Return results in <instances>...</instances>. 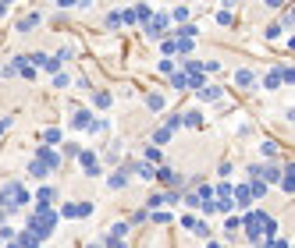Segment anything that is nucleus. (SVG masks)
<instances>
[{"mask_svg":"<svg viewBox=\"0 0 295 248\" xmlns=\"http://www.w3.org/2000/svg\"><path fill=\"white\" fill-rule=\"evenodd\" d=\"M93 121H96V117H93V110H85V107L71 113V128H75V131H89V128H93Z\"/></svg>","mask_w":295,"mask_h":248,"instance_id":"0eeeda50","label":"nucleus"},{"mask_svg":"<svg viewBox=\"0 0 295 248\" xmlns=\"http://www.w3.org/2000/svg\"><path fill=\"white\" fill-rule=\"evenodd\" d=\"M43 145H50V149L61 145V128H47V131H43Z\"/></svg>","mask_w":295,"mask_h":248,"instance_id":"bb28decb","label":"nucleus"},{"mask_svg":"<svg viewBox=\"0 0 295 248\" xmlns=\"http://www.w3.org/2000/svg\"><path fill=\"white\" fill-rule=\"evenodd\" d=\"M61 224V216H57V206H47V202H32V216H28L25 230H32L39 241H47L54 234V227Z\"/></svg>","mask_w":295,"mask_h":248,"instance_id":"f257e3e1","label":"nucleus"},{"mask_svg":"<svg viewBox=\"0 0 295 248\" xmlns=\"http://www.w3.org/2000/svg\"><path fill=\"white\" fill-rule=\"evenodd\" d=\"M171 28V18H167V11H153V18H150V25L142 28L146 32V39H160Z\"/></svg>","mask_w":295,"mask_h":248,"instance_id":"7ed1b4c3","label":"nucleus"},{"mask_svg":"<svg viewBox=\"0 0 295 248\" xmlns=\"http://www.w3.org/2000/svg\"><path fill=\"white\" fill-rule=\"evenodd\" d=\"M132 14H135V22L146 28V25H150V18H153V7H150V4H135V7H132Z\"/></svg>","mask_w":295,"mask_h":248,"instance_id":"4468645a","label":"nucleus"},{"mask_svg":"<svg viewBox=\"0 0 295 248\" xmlns=\"http://www.w3.org/2000/svg\"><path fill=\"white\" fill-rule=\"evenodd\" d=\"M217 68H220L217 61H203V75H214V71H217Z\"/></svg>","mask_w":295,"mask_h":248,"instance_id":"5fc2aeb1","label":"nucleus"},{"mask_svg":"<svg viewBox=\"0 0 295 248\" xmlns=\"http://www.w3.org/2000/svg\"><path fill=\"white\" fill-rule=\"evenodd\" d=\"M107 28H121V18H117V11L107 14Z\"/></svg>","mask_w":295,"mask_h":248,"instance_id":"864d4df0","label":"nucleus"},{"mask_svg":"<svg viewBox=\"0 0 295 248\" xmlns=\"http://www.w3.org/2000/svg\"><path fill=\"white\" fill-rule=\"evenodd\" d=\"M125 234H128V224H114V227H110V238L125 241Z\"/></svg>","mask_w":295,"mask_h":248,"instance_id":"ea45409f","label":"nucleus"},{"mask_svg":"<svg viewBox=\"0 0 295 248\" xmlns=\"http://www.w3.org/2000/svg\"><path fill=\"white\" fill-rule=\"evenodd\" d=\"M174 39V53H182V57H188L196 50V39H178V36H171Z\"/></svg>","mask_w":295,"mask_h":248,"instance_id":"a211bd4d","label":"nucleus"},{"mask_svg":"<svg viewBox=\"0 0 295 248\" xmlns=\"http://www.w3.org/2000/svg\"><path fill=\"white\" fill-rule=\"evenodd\" d=\"M239 227H242V216H228V220H224V230H228V234H235Z\"/></svg>","mask_w":295,"mask_h":248,"instance_id":"58836bf2","label":"nucleus"},{"mask_svg":"<svg viewBox=\"0 0 295 248\" xmlns=\"http://www.w3.org/2000/svg\"><path fill=\"white\" fill-rule=\"evenodd\" d=\"M174 71H178V68H174V61H160V75H167V78H171Z\"/></svg>","mask_w":295,"mask_h":248,"instance_id":"49530a36","label":"nucleus"},{"mask_svg":"<svg viewBox=\"0 0 295 248\" xmlns=\"http://www.w3.org/2000/svg\"><path fill=\"white\" fill-rule=\"evenodd\" d=\"M182 202H185L188 209H199V195L196 192H182Z\"/></svg>","mask_w":295,"mask_h":248,"instance_id":"e433bc0d","label":"nucleus"},{"mask_svg":"<svg viewBox=\"0 0 295 248\" xmlns=\"http://www.w3.org/2000/svg\"><path fill=\"white\" fill-rule=\"evenodd\" d=\"M153 170L157 167H150V163H142V159H132V174H139L142 181H153Z\"/></svg>","mask_w":295,"mask_h":248,"instance_id":"2eb2a0df","label":"nucleus"},{"mask_svg":"<svg viewBox=\"0 0 295 248\" xmlns=\"http://www.w3.org/2000/svg\"><path fill=\"white\" fill-rule=\"evenodd\" d=\"M199 209H203V216H214L217 213V202L210 199V202H199Z\"/></svg>","mask_w":295,"mask_h":248,"instance_id":"de8ad7c7","label":"nucleus"},{"mask_svg":"<svg viewBox=\"0 0 295 248\" xmlns=\"http://www.w3.org/2000/svg\"><path fill=\"white\" fill-rule=\"evenodd\" d=\"M245 188H249V195H253V202H256V199H263V195H267V192H270V188H267V184H263V181H249Z\"/></svg>","mask_w":295,"mask_h":248,"instance_id":"cd10ccee","label":"nucleus"},{"mask_svg":"<svg viewBox=\"0 0 295 248\" xmlns=\"http://www.w3.org/2000/svg\"><path fill=\"white\" fill-rule=\"evenodd\" d=\"M235 85H242V89H253V85H256V71L239 68V71H235Z\"/></svg>","mask_w":295,"mask_h":248,"instance_id":"f8f14e48","label":"nucleus"},{"mask_svg":"<svg viewBox=\"0 0 295 248\" xmlns=\"http://www.w3.org/2000/svg\"><path fill=\"white\" fill-rule=\"evenodd\" d=\"M274 71H277V82L292 89V82H295V68H292V64H281V68H274Z\"/></svg>","mask_w":295,"mask_h":248,"instance_id":"f3484780","label":"nucleus"},{"mask_svg":"<svg viewBox=\"0 0 295 248\" xmlns=\"http://www.w3.org/2000/svg\"><path fill=\"white\" fill-rule=\"evenodd\" d=\"M178 220H182V227H185V230H196V224H199V216H196V213H182V216H178Z\"/></svg>","mask_w":295,"mask_h":248,"instance_id":"473e14b6","label":"nucleus"},{"mask_svg":"<svg viewBox=\"0 0 295 248\" xmlns=\"http://www.w3.org/2000/svg\"><path fill=\"white\" fill-rule=\"evenodd\" d=\"M85 248H103V245H100V241H93V245H85Z\"/></svg>","mask_w":295,"mask_h":248,"instance_id":"052dcab7","label":"nucleus"},{"mask_svg":"<svg viewBox=\"0 0 295 248\" xmlns=\"http://www.w3.org/2000/svg\"><path fill=\"white\" fill-rule=\"evenodd\" d=\"M196 234H199V238H210V224L199 220V224H196Z\"/></svg>","mask_w":295,"mask_h":248,"instance_id":"8fccbe9b","label":"nucleus"},{"mask_svg":"<svg viewBox=\"0 0 295 248\" xmlns=\"http://www.w3.org/2000/svg\"><path fill=\"white\" fill-rule=\"evenodd\" d=\"M231 22H235L231 7H220V11H217V25H231Z\"/></svg>","mask_w":295,"mask_h":248,"instance_id":"f704fd0d","label":"nucleus"},{"mask_svg":"<svg viewBox=\"0 0 295 248\" xmlns=\"http://www.w3.org/2000/svg\"><path fill=\"white\" fill-rule=\"evenodd\" d=\"M231 202H235V206H242V209H249V206H253V195H249V188H245V184H235Z\"/></svg>","mask_w":295,"mask_h":248,"instance_id":"9d476101","label":"nucleus"},{"mask_svg":"<svg viewBox=\"0 0 295 248\" xmlns=\"http://www.w3.org/2000/svg\"><path fill=\"white\" fill-rule=\"evenodd\" d=\"M54 85H57V89H64V85H71V75H64V71H57V75H54Z\"/></svg>","mask_w":295,"mask_h":248,"instance_id":"a19ab883","label":"nucleus"},{"mask_svg":"<svg viewBox=\"0 0 295 248\" xmlns=\"http://www.w3.org/2000/svg\"><path fill=\"white\" fill-rule=\"evenodd\" d=\"M160 199H164V206H182V192H178V188H171V192H164V195H160Z\"/></svg>","mask_w":295,"mask_h":248,"instance_id":"c85d7f7f","label":"nucleus"},{"mask_svg":"<svg viewBox=\"0 0 295 248\" xmlns=\"http://www.w3.org/2000/svg\"><path fill=\"white\" fill-rule=\"evenodd\" d=\"M57 199H61V188H54V184H43V188H36V202H47V206H54Z\"/></svg>","mask_w":295,"mask_h":248,"instance_id":"6e6552de","label":"nucleus"},{"mask_svg":"<svg viewBox=\"0 0 295 248\" xmlns=\"http://www.w3.org/2000/svg\"><path fill=\"white\" fill-rule=\"evenodd\" d=\"M57 216H61V220H79V202H64V206L57 209Z\"/></svg>","mask_w":295,"mask_h":248,"instance_id":"4be33fe9","label":"nucleus"},{"mask_svg":"<svg viewBox=\"0 0 295 248\" xmlns=\"http://www.w3.org/2000/svg\"><path fill=\"white\" fill-rule=\"evenodd\" d=\"M263 85H267V89H277V85H281V82H277V71H270V75L263 78Z\"/></svg>","mask_w":295,"mask_h":248,"instance_id":"603ef678","label":"nucleus"},{"mask_svg":"<svg viewBox=\"0 0 295 248\" xmlns=\"http://www.w3.org/2000/svg\"><path fill=\"white\" fill-rule=\"evenodd\" d=\"M25 206H28V188H25V184L7 181L4 188H0V209H4L7 216L18 213V209H25Z\"/></svg>","mask_w":295,"mask_h":248,"instance_id":"f03ea898","label":"nucleus"},{"mask_svg":"<svg viewBox=\"0 0 295 248\" xmlns=\"http://www.w3.org/2000/svg\"><path fill=\"white\" fill-rule=\"evenodd\" d=\"M174 178H178V174H174L167 163H160L157 170H153V181H164V184H174Z\"/></svg>","mask_w":295,"mask_h":248,"instance_id":"dca6fc26","label":"nucleus"},{"mask_svg":"<svg viewBox=\"0 0 295 248\" xmlns=\"http://www.w3.org/2000/svg\"><path fill=\"white\" fill-rule=\"evenodd\" d=\"M260 153H263V156H277V142H270V138H267V142L260 145Z\"/></svg>","mask_w":295,"mask_h":248,"instance_id":"79ce46f5","label":"nucleus"},{"mask_svg":"<svg viewBox=\"0 0 295 248\" xmlns=\"http://www.w3.org/2000/svg\"><path fill=\"white\" fill-rule=\"evenodd\" d=\"M32 159H39V163L47 167L50 174H54V170H61V153H57V149H50V145H39Z\"/></svg>","mask_w":295,"mask_h":248,"instance_id":"423d86ee","label":"nucleus"},{"mask_svg":"<svg viewBox=\"0 0 295 248\" xmlns=\"http://www.w3.org/2000/svg\"><path fill=\"white\" fill-rule=\"evenodd\" d=\"M142 220H150V213H146V209H139V213H132V220H125V224L132 227V224H142Z\"/></svg>","mask_w":295,"mask_h":248,"instance_id":"c03bdc74","label":"nucleus"},{"mask_svg":"<svg viewBox=\"0 0 295 248\" xmlns=\"http://www.w3.org/2000/svg\"><path fill=\"white\" fill-rule=\"evenodd\" d=\"M182 128H203V113L199 110H188L182 117Z\"/></svg>","mask_w":295,"mask_h":248,"instance_id":"a878e982","label":"nucleus"},{"mask_svg":"<svg viewBox=\"0 0 295 248\" xmlns=\"http://www.w3.org/2000/svg\"><path fill=\"white\" fill-rule=\"evenodd\" d=\"M4 14H7V4H0V18H4Z\"/></svg>","mask_w":295,"mask_h":248,"instance_id":"bf43d9fd","label":"nucleus"},{"mask_svg":"<svg viewBox=\"0 0 295 248\" xmlns=\"http://www.w3.org/2000/svg\"><path fill=\"white\" fill-rule=\"evenodd\" d=\"M28 178H36V181H43V178H50V170L39 163V159H28Z\"/></svg>","mask_w":295,"mask_h":248,"instance_id":"412c9836","label":"nucleus"},{"mask_svg":"<svg viewBox=\"0 0 295 248\" xmlns=\"http://www.w3.org/2000/svg\"><path fill=\"white\" fill-rule=\"evenodd\" d=\"M160 50H164V61H171V53H174V39L167 36L164 43H160Z\"/></svg>","mask_w":295,"mask_h":248,"instance_id":"37998d69","label":"nucleus"},{"mask_svg":"<svg viewBox=\"0 0 295 248\" xmlns=\"http://www.w3.org/2000/svg\"><path fill=\"white\" fill-rule=\"evenodd\" d=\"M167 82H171V85H174L178 92H182V89H188V85H185V71H174V75H171Z\"/></svg>","mask_w":295,"mask_h":248,"instance_id":"72a5a7b5","label":"nucleus"},{"mask_svg":"<svg viewBox=\"0 0 295 248\" xmlns=\"http://www.w3.org/2000/svg\"><path fill=\"white\" fill-rule=\"evenodd\" d=\"M7 128H11V117H4V121H0V135H4Z\"/></svg>","mask_w":295,"mask_h":248,"instance_id":"6e6d98bb","label":"nucleus"},{"mask_svg":"<svg viewBox=\"0 0 295 248\" xmlns=\"http://www.w3.org/2000/svg\"><path fill=\"white\" fill-rule=\"evenodd\" d=\"M0 245H4V241H0Z\"/></svg>","mask_w":295,"mask_h":248,"instance_id":"680f3d73","label":"nucleus"},{"mask_svg":"<svg viewBox=\"0 0 295 248\" xmlns=\"http://www.w3.org/2000/svg\"><path fill=\"white\" fill-rule=\"evenodd\" d=\"M79 167H82V174H89V178H100V174H103L100 156L96 153H85V149H79Z\"/></svg>","mask_w":295,"mask_h":248,"instance_id":"39448f33","label":"nucleus"},{"mask_svg":"<svg viewBox=\"0 0 295 248\" xmlns=\"http://www.w3.org/2000/svg\"><path fill=\"white\" fill-rule=\"evenodd\" d=\"M277 184H281V192H285V195H292V192H295V163H292V159H288V167L281 170V181H277Z\"/></svg>","mask_w":295,"mask_h":248,"instance_id":"1a4fd4ad","label":"nucleus"},{"mask_svg":"<svg viewBox=\"0 0 295 248\" xmlns=\"http://www.w3.org/2000/svg\"><path fill=\"white\" fill-rule=\"evenodd\" d=\"M196 195H199V202H210V199H214V184H199Z\"/></svg>","mask_w":295,"mask_h":248,"instance_id":"c9c22d12","label":"nucleus"},{"mask_svg":"<svg viewBox=\"0 0 295 248\" xmlns=\"http://www.w3.org/2000/svg\"><path fill=\"white\" fill-rule=\"evenodd\" d=\"M260 181H263V184L270 188L274 181H281V170H277L274 163H263V167H260Z\"/></svg>","mask_w":295,"mask_h":248,"instance_id":"ddd939ff","label":"nucleus"},{"mask_svg":"<svg viewBox=\"0 0 295 248\" xmlns=\"http://www.w3.org/2000/svg\"><path fill=\"white\" fill-rule=\"evenodd\" d=\"M167 142H171V131L157 128V131H153V142H150V145H157V149H160V145H167Z\"/></svg>","mask_w":295,"mask_h":248,"instance_id":"2f4dec72","label":"nucleus"},{"mask_svg":"<svg viewBox=\"0 0 295 248\" xmlns=\"http://www.w3.org/2000/svg\"><path fill=\"white\" fill-rule=\"evenodd\" d=\"M150 220H153V224H171V220H174V213H171V209H153V213H150Z\"/></svg>","mask_w":295,"mask_h":248,"instance_id":"c756f323","label":"nucleus"},{"mask_svg":"<svg viewBox=\"0 0 295 248\" xmlns=\"http://www.w3.org/2000/svg\"><path fill=\"white\" fill-rule=\"evenodd\" d=\"M14 245H18V248H39L43 241L32 234V230H18V234H14Z\"/></svg>","mask_w":295,"mask_h":248,"instance_id":"9b49d317","label":"nucleus"},{"mask_svg":"<svg viewBox=\"0 0 295 248\" xmlns=\"http://www.w3.org/2000/svg\"><path fill=\"white\" fill-rule=\"evenodd\" d=\"M178 128H182V113H167V117H164V131H171V135H174Z\"/></svg>","mask_w":295,"mask_h":248,"instance_id":"7c9ffc66","label":"nucleus"},{"mask_svg":"<svg viewBox=\"0 0 295 248\" xmlns=\"http://www.w3.org/2000/svg\"><path fill=\"white\" fill-rule=\"evenodd\" d=\"M128 181H132V159H121V163H117V170L107 178V188L121 192V188H128Z\"/></svg>","mask_w":295,"mask_h":248,"instance_id":"20e7f679","label":"nucleus"},{"mask_svg":"<svg viewBox=\"0 0 295 248\" xmlns=\"http://www.w3.org/2000/svg\"><path fill=\"white\" fill-rule=\"evenodd\" d=\"M57 153H61V156H79V145H75V142H68V145H61Z\"/></svg>","mask_w":295,"mask_h":248,"instance_id":"a18cd8bd","label":"nucleus"},{"mask_svg":"<svg viewBox=\"0 0 295 248\" xmlns=\"http://www.w3.org/2000/svg\"><path fill=\"white\" fill-rule=\"evenodd\" d=\"M142 163H150V167H160V163H164V153H160L157 145H146V159H142Z\"/></svg>","mask_w":295,"mask_h":248,"instance_id":"aec40b11","label":"nucleus"},{"mask_svg":"<svg viewBox=\"0 0 295 248\" xmlns=\"http://www.w3.org/2000/svg\"><path fill=\"white\" fill-rule=\"evenodd\" d=\"M82 216H93V202H79V220Z\"/></svg>","mask_w":295,"mask_h":248,"instance_id":"09e8293b","label":"nucleus"},{"mask_svg":"<svg viewBox=\"0 0 295 248\" xmlns=\"http://www.w3.org/2000/svg\"><path fill=\"white\" fill-rule=\"evenodd\" d=\"M110 103H114L110 92H93V107H96V110H110Z\"/></svg>","mask_w":295,"mask_h":248,"instance_id":"393cba45","label":"nucleus"},{"mask_svg":"<svg viewBox=\"0 0 295 248\" xmlns=\"http://www.w3.org/2000/svg\"><path fill=\"white\" fill-rule=\"evenodd\" d=\"M4 224H7V213H4V209H0V227H4Z\"/></svg>","mask_w":295,"mask_h":248,"instance_id":"13d9d810","label":"nucleus"},{"mask_svg":"<svg viewBox=\"0 0 295 248\" xmlns=\"http://www.w3.org/2000/svg\"><path fill=\"white\" fill-rule=\"evenodd\" d=\"M203 248H231V245H217V241H210V245H203Z\"/></svg>","mask_w":295,"mask_h":248,"instance_id":"4d7b16f0","label":"nucleus"},{"mask_svg":"<svg viewBox=\"0 0 295 248\" xmlns=\"http://www.w3.org/2000/svg\"><path fill=\"white\" fill-rule=\"evenodd\" d=\"M39 22H43V14H39V11H32L28 18H22V22H18V32H32Z\"/></svg>","mask_w":295,"mask_h":248,"instance_id":"6ab92c4d","label":"nucleus"},{"mask_svg":"<svg viewBox=\"0 0 295 248\" xmlns=\"http://www.w3.org/2000/svg\"><path fill=\"white\" fill-rule=\"evenodd\" d=\"M117 156H121V149H117V142L110 145V149L107 153H103V159H107V163H121V159H117Z\"/></svg>","mask_w":295,"mask_h":248,"instance_id":"4c0bfd02","label":"nucleus"},{"mask_svg":"<svg viewBox=\"0 0 295 248\" xmlns=\"http://www.w3.org/2000/svg\"><path fill=\"white\" fill-rule=\"evenodd\" d=\"M43 71H47V75H57V71H61V64H57V61H54V57H50V61H47V64H43Z\"/></svg>","mask_w":295,"mask_h":248,"instance_id":"3c124183","label":"nucleus"},{"mask_svg":"<svg viewBox=\"0 0 295 248\" xmlns=\"http://www.w3.org/2000/svg\"><path fill=\"white\" fill-rule=\"evenodd\" d=\"M220 99V89L217 85H206V89H199V103H217Z\"/></svg>","mask_w":295,"mask_h":248,"instance_id":"5701e85b","label":"nucleus"},{"mask_svg":"<svg viewBox=\"0 0 295 248\" xmlns=\"http://www.w3.org/2000/svg\"><path fill=\"white\" fill-rule=\"evenodd\" d=\"M146 107H150L153 113H160V110H164V107H167V99H164V96H160V92H150V96H146Z\"/></svg>","mask_w":295,"mask_h":248,"instance_id":"b1692460","label":"nucleus"}]
</instances>
